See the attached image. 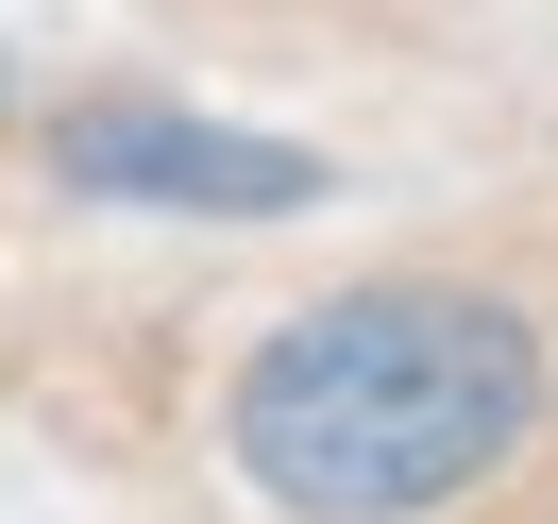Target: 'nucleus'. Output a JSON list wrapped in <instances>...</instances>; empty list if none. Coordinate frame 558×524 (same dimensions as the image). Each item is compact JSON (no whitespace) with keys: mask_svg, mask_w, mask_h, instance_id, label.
<instances>
[{"mask_svg":"<svg viewBox=\"0 0 558 524\" xmlns=\"http://www.w3.org/2000/svg\"><path fill=\"white\" fill-rule=\"evenodd\" d=\"M524 440H542V339H524V305L440 271L288 305L220 389V456L288 524H440Z\"/></svg>","mask_w":558,"mask_h":524,"instance_id":"f257e3e1","label":"nucleus"},{"mask_svg":"<svg viewBox=\"0 0 558 524\" xmlns=\"http://www.w3.org/2000/svg\"><path fill=\"white\" fill-rule=\"evenodd\" d=\"M51 186L136 204V220H305L339 170L305 136H254V119H204V102H69L51 119Z\"/></svg>","mask_w":558,"mask_h":524,"instance_id":"f03ea898","label":"nucleus"},{"mask_svg":"<svg viewBox=\"0 0 558 524\" xmlns=\"http://www.w3.org/2000/svg\"><path fill=\"white\" fill-rule=\"evenodd\" d=\"M0 102H17V69H0Z\"/></svg>","mask_w":558,"mask_h":524,"instance_id":"7ed1b4c3","label":"nucleus"}]
</instances>
